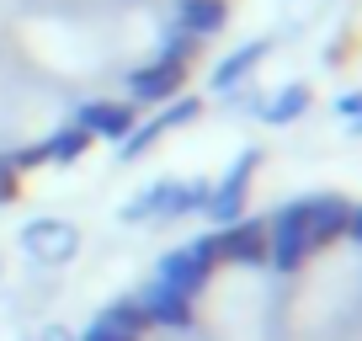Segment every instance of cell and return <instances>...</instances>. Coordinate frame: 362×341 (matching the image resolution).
I'll return each mask as SVG.
<instances>
[{
    "label": "cell",
    "mask_w": 362,
    "mask_h": 341,
    "mask_svg": "<svg viewBox=\"0 0 362 341\" xmlns=\"http://www.w3.org/2000/svg\"><path fill=\"white\" fill-rule=\"evenodd\" d=\"M309 197H293L267 219V262L277 272H298L309 262Z\"/></svg>",
    "instance_id": "6da1fadb"
},
{
    "label": "cell",
    "mask_w": 362,
    "mask_h": 341,
    "mask_svg": "<svg viewBox=\"0 0 362 341\" xmlns=\"http://www.w3.org/2000/svg\"><path fill=\"white\" fill-rule=\"evenodd\" d=\"M192 208H208V182H192V187L155 182L123 208V219L128 224H139V219H181V214H192Z\"/></svg>",
    "instance_id": "7a4b0ae2"
},
{
    "label": "cell",
    "mask_w": 362,
    "mask_h": 341,
    "mask_svg": "<svg viewBox=\"0 0 362 341\" xmlns=\"http://www.w3.org/2000/svg\"><path fill=\"white\" fill-rule=\"evenodd\" d=\"M357 229H362V219L346 197H336V192L309 197V245L315 250L330 245V240H357Z\"/></svg>",
    "instance_id": "3957f363"
},
{
    "label": "cell",
    "mask_w": 362,
    "mask_h": 341,
    "mask_svg": "<svg viewBox=\"0 0 362 341\" xmlns=\"http://www.w3.org/2000/svg\"><path fill=\"white\" fill-rule=\"evenodd\" d=\"M256 160H261V149H240V160L229 166V176L218 187H208V214H214L218 224H235L240 219L245 192H250V176H256Z\"/></svg>",
    "instance_id": "277c9868"
},
{
    "label": "cell",
    "mask_w": 362,
    "mask_h": 341,
    "mask_svg": "<svg viewBox=\"0 0 362 341\" xmlns=\"http://www.w3.org/2000/svg\"><path fill=\"white\" fill-rule=\"evenodd\" d=\"M75 245H80V235H75V224H64V219H33V224L22 229V250L33 262H43V267L69 262Z\"/></svg>",
    "instance_id": "5b68a950"
},
{
    "label": "cell",
    "mask_w": 362,
    "mask_h": 341,
    "mask_svg": "<svg viewBox=\"0 0 362 341\" xmlns=\"http://www.w3.org/2000/svg\"><path fill=\"white\" fill-rule=\"evenodd\" d=\"M218 245V262H240V267H256L267 262V224L261 219H235L214 235Z\"/></svg>",
    "instance_id": "8992f818"
},
{
    "label": "cell",
    "mask_w": 362,
    "mask_h": 341,
    "mask_svg": "<svg viewBox=\"0 0 362 341\" xmlns=\"http://www.w3.org/2000/svg\"><path fill=\"white\" fill-rule=\"evenodd\" d=\"M187 69L192 64L155 59V64H144V69L128 75V96H134V102H170V96H181V86H187Z\"/></svg>",
    "instance_id": "52a82bcc"
},
{
    "label": "cell",
    "mask_w": 362,
    "mask_h": 341,
    "mask_svg": "<svg viewBox=\"0 0 362 341\" xmlns=\"http://www.w3.org/2000/svg\"><path fill=\"white\" fill-rule=\"evenodd\" d=\"M139 309L149 315V325H165V330H187V325H192V299L176 294V288L160 283V277L139 294Z\"/></svg>",
    "instance_id": "ba28073f"
},
{
    "label": "cell",
    "mask_w": 362,
    "mask_h": 341,
    "mask_svg": "<svg viewBox=\"0 0 362 341\" xmlns=\"http://www.w3.org/2000/svg\"><path fill=\"white\" fill-rule=\"evenodd\" d=\"M75 123L86 128L90 139H117V144L139 128V123H134V107H123V102H90V107H80Z\"/></svg>",
    "instance_id": "9c48e42d"
},
{
    "label": "cell",
    "mask_w": 362,
    "mask_h": 341,
    "mask_svg": "<svg viewBox=\"0 0 362 341\" xmlns=\"http://www.w3.org/2000/svg\"><path fill=\"white\" fill-rule=\"evenodd\" d=\"M208 277H214V267H203L192 256V250L181 245V250H170V256H160V283H170L176 294H187V299H197L208 288Z\"/></svg>",
    "instance_id": "30bf717a"
},
{
    "label": "cell",
    "mask_w": 362,
    "mask_h": 341,
    "mask_svg": "<svg viewBox=\"0 0 362 341\" xmlns=\"http://www.w3.org/2000/svg\"><path fill=\"white\" fill-rule=\"evenodd\" d=\"M224 22H229L224 0H181V6H176V27H181V33H192V37L224 33Z\"/></svg>",
    "instance_id": "8fae6325"
},
{
    "label": "cell",
    "mask_w": 362,
    "mask_h": 341,
    "mask_svg": "<svg viewBox=\"0 0 362 341\" xmlns=\"http://www.w3.org/2000/svg\"><path fill=\"white\" fill-rule=\"evenodd\" d=\"M267 48H272L267 37H256V43H245L240 54H229L224 64H218V75H214V91H218V96H229V91L240 86V80H250V69H256L261 59H267Z\"/></svg>",
    "instance_id": "7c38bea8"
},
{
    "label": "cell",
    "mask_w": 362,
    "mask_h": 341,
    "mask_svg": "<svg viewBox=\"0 0 362 341\" xmlns=\"http://www.w3.org/2000/svg\"><path fill=\"white\" fill-rule=\"evenodd\" d=\"M96 320H102L107 330H117L123 341H144V330H155V325H149V315L139 309V299H117V304L102 309Z\"/></svg>",
    "instance_id": "4fadbf2b"
},
{
    "label": "cell",
    "mask_w": 362,
    "mask_h": 341,
    "mask_svg": "<svg viewBox=\"0 0 362 341\" xmlns=\"http://www.w3.org/2000/svg\"><path fill=\"white\" fill-rule=\"evenodd\" d=\"M309 102H315V96H309V86H283V91L272 96V102H261V117H267V123H298V117L309 112Z\"/></svg>",
    "instance_id": "5bb4252c"
},
{
    "label": "cell",
    "mask_w": 362,
    "mask_h": 341,
    "mask_svg": "<svg viewBox=\"0 0 362 341\" xmlns=\"http://www.w3.org/2000/svg\"><path fill=\"white\" fill-rule=\"evenodd\" d=\"M86 144H90V134H86V128H80V123H64V128H59V134L48 139L43 149H37V155H43L48 166H69V160H80V155H86Z\"/></svg>",
    "instance_id": "9a60e30c"
},
{
    "label": "cell",
    "mask_w": 362,
    "mask_h": 341,
    "mask_svg": "<svg viewBox=\"0 0 362 341\" xmlns=\"http://www.w3.org/2000/svg\"><path fill=\"white\" fill-rule=\"evenodd\" d=\"M197 54H203V37L181 33V27H170V33L160 37V59H170V64H192Z\"/></svg>",
    "instance_id": "2e32d148"
},
{
    "label": "cell",
    "mask_w": 362,
    "mask_h": 341,
    "mask_svg": "<svg viewBox=\"0 0 362 341\" xmlns=\"http://www.w3.org/2000/svg\"><path fill=\"white\" fill-rule=\"evenodd\" d=\"M203 112V107L192 102V96H170V107H165V117H155L160 128H181V123H192V117Z\"/></svg>",
    "instance_id": "e0dca14e"
},
{
    "label": "cell",
    "mask_w": 362,
    "mask_h": 341,
    "mask_svg": "<svg viewBox=\"0 0 362 341\" xmlns=\"http://www.w3.org/2000/svg\"><path fill=\"white\" fill-rule=\"evenodd\" d=\"M160 134H165V128H160V123H144V128H134V134L123 139V160H139V155H144V149L155 144Z\"/></svg>",
    "instance_id": "ac0fdd59"
},
{
    "label": "cell",
    "mask_w": 362,
    "mask_h": 341,
    "mask_svg": "<svg viewBox=\"0 0 362 341\" xmlns=\"http://www.w3.org/2000/svg\"><path fill=\"white\" fill-rule=\"evenodd\" d=\"M187 250H192V256H197L203 267H218V245H214V235H197Z\"/></svg>",
    "instance_id": "d6986e66"
},
{
    "label": "cell",
    "mask_w": 362,
    "mask_h": 341,
    "mask_svg": "<svg viewBox=\"0 0 362 341\" xmlns=\"http://www.w3.org/2000/svg\"><path fill=\"white\" fill-rule=\"evenodd\" d=\"M80 341H123V336H117V330H107L102 320H96V325H90V330H86V336H80Z\"/></svg>",
    "instance_id": "ffe728a7"
},
{
    "label": "cell",
    "mask_w": 362,
    "mask_h": 341,
    "mask_svg": "<svg viewBox=\"0 0 362 341\" xmlns=\"http://www.w3.org/2000/svg\"><path fill=\"white\" fill-rule=\"evenodd\" d=\"M43 341H75V336H69V330H59V325H48V330H43Z\"/></svg>",
    "instance_id": "44dd1931"
}]
</instances>
